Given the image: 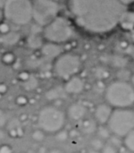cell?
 Here are the masks:
<instances>
[{
    "mask_svg": "<svg viewBox=\"0 0 134 153\" xmlns=\"http://www.w3.org/2000/svg\"><path fill=\"white\" fill-rule=\"evenodd\" d=\"M15 102L20 107H24L28 104V99L24 95H20L15 99Z\"/></svg>",
    "mask_w": 134,
    "mask_h": 153,
    "instance_id": "obj_25",
    "label": "cell"
},
{
    "mask_svg": "<svg viewBox=\"0 0 134 153\" xmlns=\"http://www.w3.org/2000/svg\"><path fill=\"white\" fill-rule=\"evenodd\" d=\"M102 153H117L116 146L111 143H106L104 144L103 148L100 151Z\"/></svg>",
    "mask_w": 134,
    "mask_h": 153,
    "instance_id": "obj_23",
    "label": "cell"
},
{
    "mask_svg": "<svg viewBox=\"0 0 134 153\" xmlns=\"http://www.w3.org/2000/svg\"><path fill=\"white\" fill-rule=\"evenodd\" d=\"M1 61L2 63L4 65H7V66H11L13 65L15 61H16V56L15 55L11 52V51H7V52H4L2 56H1Z\"/></svg>",
    "mask_w": 134,
    "mask_h": 153,
    "instance_id": "obj_19",
    "label": "cell"
},
{
    "mask_svg": "<svg viewBox=\"0 0 134 153\" xmlns=\"http://www.w3.org/2000/svg\"><path fill=\"white\" fill-rule=\"evenodd\" d=\"M58 2L52 0H32V20L39 27H45L59 13Z\"/></svg>",
    "mask_w": 134,
    "mask_h": 153,
    "instance_id": "obj_8",
    "label": "cell"
},
{
    "mask_svg": "<svg viewBox=\"0 0 134 153\" xmlns=\"http://www.w3.org/2000/svg\"><path fill=\"white\" fill-rule=\"evenodd\" d=\"M107 126L112 134L124 138L134 129V110L132 108H114Z\"/></svg>",
    "mask_w": 134,
    "mask_h": 153,
    "instance_id": "obj_6",
    "label": "cell"
},
{
    "mask_svg": "<svg viewBox=\"0 0 134 153\" xmlns=\"http://www.w3.org/2000/svg\"><path fill=\"white\" fill-rule=\"evenodd\" d=\"M66 94L64 90V87L63 88H53V89H50L48 91H47L46 93V98L49 100H58L60 99L63 94Z\"/></svg>",
    "mask_w": 134,
    "mask_h": 153,
    "instance_id": "obj_16",
    "label": "cell"
},
{
    "mask_svg": "<svg viewBox=\"0 0 134 153\" xmlns=\"http://www.w3.org/2000/svg\"><path fill=\"white\" fill-rule=\"evenodd\" d=\"M38 80L35 77L31 76V75L30 76V78L26 82H22L23 88L25 90H27V91H32V90L36 89L38 87Z\"/></svg>",
    "mask_w": 134,
    "mask_h": 153,
    "instance_id": "obj_20",
    "label": "cell"
},
{
    "mask_svg": "<svg viewBox=\"0 0 134 153\" xmlns=\"http://www.w3.org/2000/svg\"><path fill=\"white\" fill-rule=\"evenodd\" d=\"M8 0H0V9H2L4 7V5L5 4V3L7 2Z\"/></svg>",
    "mask_w": 134,
    "mask_h": 153,
    "instance_id": "obj_32",
    "label": "cell"
},
{
    "mask_svg": "<svg viewBox=\"0 0 134 153\" xmlns=\"http://www.w3.org/2000/svg\"><path fill=\"white\" fill-rule=\"evenodd\" d=\"M52 1H56V2H58L59 0H52Z\"/></svg>",
    "mask_w": 134,
    "mask_h": 153,
    "instance_id": "obj_36",
    "label": "cell"
},
{
    "mask_svg": "<svg viewBox=\"0 0 134 153\" xmlns=\"http://www.w3.org/2000/svg\"><path fill=\"white\" fill-rule=\"evenodd\" d=\"M43 37H40V34L38 32H32L30 37H29V40H28V43H29V46L33 48H41L42 47V39Z\"/></svg>",
    "mask_w": 134,
    "mask_h": 153,
    "instance_id": "obj_18",
    "label": "cell"
},
{
    "mask_svg": "<svg viewBox=\"0 0 134 153\" xmlns=\"http://www.w3.org/2000/svg\"><path fill=\"white\" fill-rule=\"evenodd\" d=\"M118 1H120L123 4H124V5H126V4H132V3H133L134 0H118Z\"/></svg>",
    "mask_w": 134,
    "mask_h": 153,
    "instance_id": "obj_31",
    "label": "cell"
},
{
    "mask_svg": "<svg viewBox=\"0 0 134 153\" xmlns=\"http://www.w3.org/2000/svg\"><path fill=\"white\" fill-rule=\"evenodd\" d=\"M67 117L64 111L55 105H46L37 114L38 128L46 134H56L64 130Z\"/></svg>",
    "mask_w": 134,
    "mask_h": 153,
    "instance_id": "obj_3",
    "label": "cell"
},
{
    "mask_svg": "<svg viewBox=\"0 0 134 153\" xmlns=\"http://www.w3.org/2000/svg\"><path fill=\"white\" fill-rule=\"evenodd\" d=\"M113 108L107 103H102L96 107L93 113V118L99 126H107L110 116L113 112Z\"/></svg>",
    "mask_w": 134,
    "mask_h": 153,
    "instance_id": "obj_10",
    "label": "cell"
},
{
    "mask_svg": "<svg viewBox=\"0 0 134 153\" xmlns=\"http://www.w3.org/2000/svg\"><path fill=\"white\" fill-rule=\"evenodd\" d=\"M11 23H9L4 19L0 22V35L5 34L9 31H11Z\"/></svg>",
    "mask_w": 134,
    "mask_h": 153,
    "instance_id": "obj_22",
    "label": "cell"
},
{
    "mask_svg": "<svg viewBox=\"0 0 134 153\" xmlns=\"http://www.w3.org/2000/svg\"><path fill=\"white\" fill-rule=\"evenodd\" d=\"M124 153H132V152H128V151L126 150V151H125V152H124Z\"/></svg>",
    "mask_w": 134,
    "mask_h": 153,
    "instance_id": "obj_35",
    "label": "cell"
},
{
    "mask_svg": "<svg viewBox=\"0 0 134 153\" xmlns=\"http://www.w3.org/2000/svg\"><path fill=\"white\" fill-rule=\"evenodd\" d=\"M104 144L105 143H103V142L101 141V139H95L92 142V147L95 150H98V151H101V149L103 148Z\"/></svg>",
    "mask_w": 134,
    "mask_h": 153,
    "instance_id": "obj_27",
    "label": "cell"
},
{
    "mask_svg": "<svg viewBox=\"0 0 134 153\" xmlns=\"http://www.w3.org/2000/svg\"><path fill=\"white\" fill-rule=\"evenodd\" d=\"M2 10L4 19L12 25L24 26L32 21V0H8Z\"/></svg>",
    "mask_w": 134,
    "mask_h": 153,
    "instance_id": "obj_4",
    "label": "cell"
},
{
    "mask_svg": "<svg viewBox=\"0 0 134 153\" xmlns=\"http://www.w3.org/2000/svg\"><path fill=\"white\" fill-rule=\"evenodd\" d=\"M68 9L80 27L104 33L118 24L125 5L118 0H68Z\"/></svg>",
    "mask_w": 134,
    "mask_h": 153,
    "instance_id": "obj_1",
    "label": "cell"
},
{
    "mask_svg": "<svg viewBox=\"0 0 134 153\" xmlns=\"http://www.w3.org/2000/svg\"><path fill=\"white\" fill-rule=\"evenodd\" d=\"M46 153H64L62 150H60V149H56V148H55V149H50V150H48L47 152Z\"/></svg>",
    "mask_w": 134,
    "mask_h": 153,
    "instance_id": "obj_30",
    "label": "cell"
},
{
    "mask_svg": "<svg viewBox=\"0 0 134 153\" xmlns=\"http://www.w3.org/2000/svg\"><path fill=\"white\" fill-rule=\"evenodd\" d=\"M65 114L67 119L74 122H80L86 117L88 114V108L81 102H75L68 107Z\"/></svg>",
    "mask_w": 134,
    "mask_h": 153,
    "instance_id": "obj_9",
    "label": "cell"
},
{
    "mask_svg": "<svg viewBox=\"0 0 134 153\" xmlns=\"http://www.w3.org/2000/svg\"><path fill=\"white\" fill-rule=\"evenodd\" d=\"M0 144H1V143H0Z\"/></svg>",
    "mask_w": 134,
    "mask_h": 153,
    "instance_id": "obj_38",
    "label": "cell"
},
{
    "mask_svg": "<svg viewBox=\"0 0 134 153\" xmlns=\"http://www.w3.org/2000/svg\"><path fill=\"white\" fill-rule=\"evenodd\" d=\"M8 91V86L4 82H0V95H4Z\"/></svg>",
    "mask_w": 134,
    "mask_h": 153,
    "instance_id": "obj_29",
    "label": "cell"
},
{
    "mask_svg": "<svg viewBox=\"0 0 134 153\" xmlns=\"http://www.w3.org/2000/svg\"><path fill=\"white\" fill-rule=\"evenodd\" d=\"M81 57L73 53H62L54 60L53 73L54 74L64 81L75 76L81 69Z\"/></svg>",
    "mask_w": 134,
    "mask_h": 153,
    "instance_id": "obj_7",
    "label": "cell"
},
{
    "mask_svg": "<svg viewBox=\"0 0 134 153\" xmlns=\"http://www.w3.org/2000/svg\"><path fill=\"white\" fill-rule=\"evenodd\" d=\"M85 87L84 81L78 75H75L67 81H65L64 90L66 94L70 95H77L83 91Z\"/></svg>",
    "mask_w": 134,
    "mask_h": 153,
    "instance_id": "obj_11",
    "label": "cell"
},
{
    "mask_svg": "<svg viewBox=\"0 0 134 153\" xmlns=\"http://www.w3.org/2000/svg\"><path fill=\"white\" fill-rule=\"evenodd\" d=\"M8 123V117L4 110L0 108V129H3L6 126Z\"/></svg>",
    "mask_w": 134,
    "mask_h": 153,
    "instance_id": "obj_24",
    "label": "cell"
},
{
    "mask_svg": "<svg viewBox=\"0 0 134 153\" xmlns=\"http://www.w3.org/2000/svg\"><path fill=\"white\" fill-rule=\"evenodd\" d=\"M131 54H132V56H133V57L134 58V48H133V49L132 50V52H131Z\"/></svg>",
    "mask_w": 134,
    "mask_h": 153,
    "instance_id": "obj_34",
    "label": "cell"
},
{
    "mask_svg": "<svg viewBox=\"0 0 134 153\" xmlns=\"http://www.w3.org/2000/svg\"><path fill=\"white\" fill-rule=\"evenodd\" d=\"M120 26L125 30H133L134 28V13L127 12L126 10L123 13L120 17L119 22Z\"/></svg>",
    "mask_w": 134,
    "mask_h": 153,
    "instance_id": "obj_15",
    "label": "cell"
},
{
    "mask_svg": "<svg viewBox=\"0 0 134 153\" xmlns=\"http://www.w3.org/2000/svg\"><path fill=\"white\" fill-rule=\"evenodd\" d=\"M123 139V143L125 150H127L130 152L134 153V129L128 134H126Z\"/></svg>",
    "mask_w": 134,
    "mask_h": 153,
    "instance_id": "obj_17",
    "label": "cell"
},
{
    "mask_svg": "<svg viewBox=\"0 0 134 153\" xmlns=\"http://www.w3.org/2000/svg\"><path fill=\"white\" fill-rule=\"evenodd\" d=\"M41 54L43 57L47 59H53L55 60L56 57H58L62 54V48L61 45L47 42L46 44H43L40 48Z\"/></svg>",
    "mask_w": 134,
    "mask_h": 153,
    "instance_id": "obj_12",
    "label": "cell"
},
{
    "mask_svg": "<svg viewBox=\"0 0 134 153\" xmlns=\"http://www.w3.org/2000/svg\"><path fill=\"white\" fill-rule=\"evenodd\" d=\"M0 153H13V147L9 144H0Z\"/></svg>",
    "mask_w": 134,
    "mask_h": 153,
    "instance_id": "obj_26",
    "label": "cell"
},
{
    "mask_svg": "<svg viewBox=\"0 0 134 153\" xmlns=\"http://www.w3.org/2000/svg\"><path fill=\"white\" fill-rule=\"evenodd\" d=\"M46 134L43 132V131H41L40 129H36V130H34V131H32L31 132V134H30V136H31V139L34 141V142H36V143H41V142H43L44 141V139H45V137H46Z\"/></svg>",
    "mask_w": 134,
    "mask_h": 153,
    "instance_id": "obj_21",
    "label": "cell"
},
{
    "mask_svg": "<svg viewBox=\"0 0 134 153\" xmlns=\"http://www.w3.org/2000/svg\"><path fill=\"white\" fill-rule=\"evenodd\" d=\"M131 32H132V33H131V35H132L131 37H132V39H133V41L134 42V28H133V30Z\"/></svg>",
    "mask_w": 134,
    "mask_h": 153,
    "instance_id": "obj_33",
    "label": "cell"
},
{
    "mask_svg": "<svg viewBox=\"0 0 134 153\" xmlns=\"http://www.w3.org/2000/svg\"><path fill=\"white\" fill-rule=\"evenodd\" d=\"M73 27L70 21L66 17L60 15L42 29V36L47 42L59 45L68 42L73 37Z\"/></svg>",
    "mask_w": 134,
    "mask_h": 153,
    "instance_id": "obj_5",
    "label": "cell"
},
{
    "mask_svg": "<svg viewBox=\"0 0 134 153\" xmlns=\"http://www.w3.org/2000/svg\"><path fill=\"white\" fill-rule=\"evenodd\" d=\"M30 74L29 73H27V72H21V73L19 74L18 79H19V80L21 82V83H22V82H26V81L30 78Z\"/></svg>",
    "mask_w": 134,
    "mask_h": 153,
    "instance_id": "obj_28",
    "label": "cell"
},
{
    "mask_svg": "<svg viewBox=\"0 0 134 153\" xmlns=\"http://www.w3.org/2000/svg\"><path fill=\"white\" fill-rule=\"evenodd\" d=\"M80 123V130L82 134H92L98 130V124L94 118H84Z\"/></svg>",
    "mask_w": 134,
    "mask_h": 153,
    "instance_id": "obj_14",
    "label": "cell"
},
{
    "mask_svg": "<svg viewBox=\"0 0 134 153\" xmlns=\"http://www.w3.org/2000/svg\"><path fill=\"white\" fill-rule=\"evenodd\" d=\"M21 39V35L16 30H11L5 34L0 35V45L3 47H13L15 46Z\"/></svg>",
    "mask_w": 134,
    "mask_h": 153,
    "instance_id": "obj_13",
    "label": "cell"
},
{
    "mask_svg": "<svg viewBox=\"0 0 134 153\" xmlns=\"http://www.w3.org/2000/svg\"><path fill=\"white\" fill-rule=\"evenodd\" d=\"M21 153H26V152H21Z\"/></svg>",
    "mask_w": 134,
    "mask_h": 153,
    "instance_id": "obj_37",
    "label": "cell"
},
{
    "mask_svg": "<svg viewBox=\"0 0 134 153\" xmlns=\"http://www.w3.org/2000/svg\"><path fill=\"white\" fill-rule=\"evenodd\" d=\"M106 103L113 108H130L134 106V85L128 81L115 80L105 91Z\"/></svg>",
    "mask_w": 134,
    "mask_h": 153,
    "instance_id": "obj_2",
    "label": "cell"
}]
</instances>
